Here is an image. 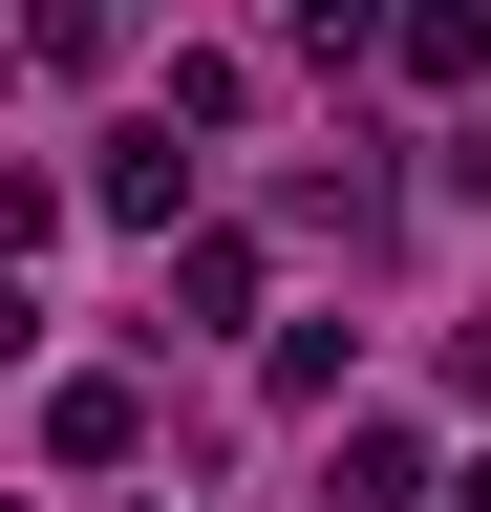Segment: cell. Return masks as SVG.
Instances as JSON below:
<instances>
[{"label":"cell","instance_id":"6da1fadb","mask_svg":"<svg viewBox=\"0 0 491 512\" xmlns=\"http://www.w3.org/2000/svg\"><path fill=\"white\" fill-rule=\"evenodd\" d=\"M43 448H65V470H129V448H150V384L129 363H65V384H43Z\"/></svg>","mask_w":491,"mask_h":512},{"label":"cell","instance_id":"7a4b0ae2","mask_svg":"<svg viewBox=\"0 0 491 512\" xmlns=\"http://www.w3.org/2000/svg\"><path fill=\"white\" fill-rule=\"evenodd\" d=\"M86 192H107L129 235H171V214H193V150H171V107H150V128H107V171H86Z\"/></svg>","mask_w":491,"mask_h":512},{"label":"cell","instance_id":"3957f363","mask_svg":"<svg viewBox=\"0 0 491 512\" xmlns=\"http://www.w3.org/2000/svg\"><path fill=\"white\" fill-rule=\"evenodd\" d=\"M385 64H406V86H491V0H406Z\"/></svg>","mask_w":491,"mask_h":512},{"label":"cell","instance_id":"277c9868","mask_svg":"<svg viewBox=\"0 0 491 512\" xmlns=\"http://www.w3.org/2000/svg\"><path fill=\"white\" fill-rule=\"evenodd\" d=\"M171 320H257V256H235V235H171Z\"/></svg>","mask_w":491,"mask_h":512},{"label":"cell","instance_id":"5b68a950","mask_svg":"<svg viewBox=\"0 0 491 512\" xmlns=\"http://www.w3.org/2000/svg\"><path fill=\"white\" fill-rule=\"evenodd\" d=\"M406 491H427V448H406V427H342V491H321V512H406Z\"/></svg>","mask_w":491,"mask_h":512},{"label":"cell","instance_id":"8992f818","mask_svg":"<svg viewBox=\"0 0 491 512\" xmlns=\"http://www.w3.org/2000/svg\"><path fill=\"white\" fill-rule=\"evenodd\" d=\"M278 43H321V64H363L385 22H363V0H278Z\"/></svg>","mask_w":491,"mask_h":512},{"label":"cell","instance_id":"52a82bcc","mask_svg":"<svg viewBox=\"0 0 491 512\" xmlns=\"http://www.w3.org/2000/svg\"><path fill=\"white\" fill-rule=\"evenodd\" d=\"M449 192H470V214H491V128H449Z\"/></svg>","mask_w":491,"mask_h":512},{"label":"cell","instance_id":"ba28073f","mask_svg":"<svg viewBox=\"0 0 491 512\" xmlns=\"http://www.w3.org/2000/svg\"><path fill=\"white\" fill-rule=\"evenodd\" d=\"M449 384H470V406H491V320H449Z\"/></svg>","mask_w":491,"mask_h":512},{"label":"cell","instance_id":"9c48e42d","mask_svg":"<svg viewBox=\"0 0 491 512\" xmlns=\"http://www.w3.org/2000/svg\"><path fill=\"white\" fill-rule=\"evenodd\" d=\"M449 491H470V512H491V470H449Z\"/></svg>","mask_w":491,"mask_h":512}]
</instances>
